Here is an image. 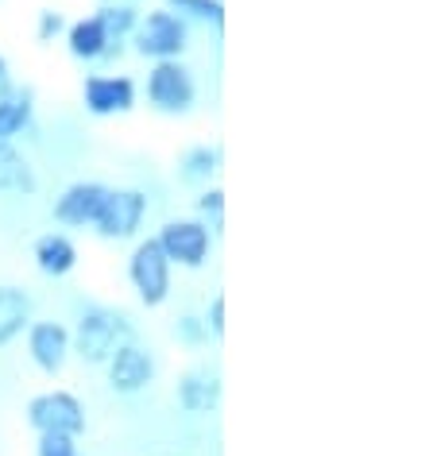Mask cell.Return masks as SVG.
Segmentation results:
<instances>
[{
  "instance_id": "ffe728a7",
  "label": "cell",
  "mask_w": 433,
  "mask_h": 456,
  "mask_svg": "<svg viewBox=\"0 0 433 456\" xmlns=\"http://www.w3.org/2000/svg\"><path fill=\"white\" fill-rule=\"evenodd\" d=\"M97 16L112 43H124L135 31V24H140V12H135L132 4H105V8H97Z\"/></svg>"
},
{
  "instance_id": "8fae6325",
  "label": "cell",
  "mask_w": 433,
  "mask_h": 456,
  "mask_svg": "<svg viewBox=\"0 0 433 456\" xmlns=\"http://www.w3.org/2000/svg\"><path fill=\"white\" fill-rule=\"evenodd\" d=\"M105 193H109L105 182H74L54 198V221L66 228H94Z\"/></svg>"
},
{
  "instance_id": "e0dca14e",
  "label": "cell",
  "mask_w": 433,
  "mask_h": 456,
  "mask_svg": "<svg viewBox=\"0 0 433 456\" xmlns=\"http://www.w3.org/2000/svg\"><path fill=\"white\" fill-rule=\"evenodd\" d=\"M36 190H39L36 167L16 151V143H0V193H24V198H31Z\"/></svg>"
},
{
  "instance_id": "cb8c5ba5",
  "label": "cell",
  "mask_w": 433,
  "mask_h": 456,
  "mask_svg": "<svg viewBox=\"0 0 433 456\" xmlns=\"http://www.w3.org/2000/svg\"><path fill=\"white\" fill-rule=\"evenodd\" d=\"M66 31V20H62V12H54V8H43L39 12V20H36V39L39 43H54Z\"/></svg>"
},
{
  "instance_id": "6da1fadb",
  "label": "cell",
  "mask_w": 433,
  "mask_h": 456,
  "mask_svg": "<svg viewBox=\"0 0 433 456\" xmlns=\"http://www.w3.org/2000/svg\"><path fill=\"white\" fill-rule=\"evenodd\" d=\"M124 340H132L128 317L120 310H112V305H89V310L78 317V329L70 333V356L97 368V363H105Z\"/></svg>"
},
{
  "instance_id": "30bf717a",
  "label": "cell",
  "mask_w": 433,
  "mask_h": 456,
  "mask_svg": "<svg viewBox=\"0 0 433 456\" xmlns=\"http://www.w3.org/2000/svg\"><path fill=\"white\" fill-rule=\"evenodd\" d=\"M24 337L28 356L43 375H59L70 363V329L62 322H31Z\"/></svg>"
},
{
  "instance_id": "277c9868",
  "label": "cell",
  "mask_w": 433,
  "mask_h": 456,
  "mask_svg": "<svg viewBox=\"0 0 433 456\" xmlns=\"http://www.w3.org/2000/svg\"><path fill=\"white\" fill-rule=\"evenodd\" d=\"M143 216H147V193L135 190V186H117L105 193L97 209V221H94V232L101 240H132L135 232L143 228Z\"/></svg>"
},
{
  "instance_id": "d4e9b609",
  "label": "cell",
  "mask_w": 433,
  "mask_h": 456,
  "mask_svg": "<svg viewBox=\"0 0 433 456\" xmlns=\"http://www.w3.org/2000/svg\"><path fill=\"white\" fill-rule=\"evenodd\" d=\"M205 329H209V337L221 340L225 337V294H213V302H209V310H205Z\"/></svg>"
},
{
  "instance_id": "2e32d148",
  "label": "cell",
  "mask_w": 433,
  "mask_h": 456,
  "mask_svg": "<svg viewBox=\"0 0 433 456\" xmlns=\"http://www.w3.org/2000/svg\"><path fill=\"white\" fill-rule=\"evenodd\" d=\"M109 31L105 24H101V16H82V20H74L70 28H66V47H70V54L78 62H97V59H105V51H109Z\"/></svg>"
},
{
  "instance_id": "8992f818",
  "label": "cell",
  "mask_w": 433,
  "mask_h": 456,
  "mask_svg": "<svg viewBox=\"0 0 433 456\" xmlns=\"http://www.w3.org/2000/svg\"><path fill=\"white\" fill-rule=\"evenodd\" d=\"M24 414L36 433H59V437H82L86 433V406L70 391H43L31 398Z\"/></svg>"
},
{
  "instance_id": "d6986e66",
  "label": "cell",
  "mask_w": 433,
  "mask_h": 456,
  "mask_svg": "<svg viewBox=\"0 0 433 456\" xmlns=\"http://www.w3.org/2000/svg\"><path fill=\"white\" fill-rule=\"evenodd\" d=\"M167 8L175 16L186 20V24L190 20H198V24H213V28L225 24V4L221 0H167Z\"/></svg>"
},
{
  "instance_id": "ba28073f",
  "label": "cell",
  "mask_w": 433,
  "mask_h": 456,
  "mask_svg": "<svg viewBox=\"0 0 433 456\" xmlns=\"http://www.w3.org/2000/svg\"><path fill=\"white\" fill-rule=\"evenodd\" d=\"M82 105L89 117H124L135 109V82L128 74H89L82 82Z\"/></svg>"
},
{
  "instance_id": "9a60e30c",
  "label": "cell",
  "mask_w": 433,
  "mask_h": 456,
  "mask_svg": "<svg viewBox=\"0 0 433 456\" xmlns=\"http://www.w3.org/2000/svg\"><path fill=\"white\" fill-rule=\"evenodd\" d=\"M36 117V89L31 86H12L0 94V143H12L20 132L31 128Z\"/></svg>"
},
{
  "instance_id": "7c38bea8",
  "label": "cell",
  "mask_w": 433,
  "mask_h": 456,
  "mask_svg": "<svg viewBox=\"0 0 433 456\" xmlns=\"http://www.w3.org/2000/svg\"><path fill=\"white\" fill-rule=\"evenodd\" d=\"M175 398L186 414H213L221 406V375L209 368H190L178 375Z\"/></svg>"
},
{
  "instance_id": "4fadbf2b",
  "label": "cell",
  "mask_w": 433,
  "mask_h": 456,
  "mask_svg": "<svg viewBox=\"0 0 433 456\" xmlns=\"http://www.w3.org/2000/svg\"><path fill=\"white\" fill-rule=\"evenodd\" d=\"M31 259H36L39 275L47 279H66L78 267V244L66 232H43L31 244Z\"/></svg>"
},
{
  "instance_id": "ac0fdd59",
  "label": "cell",
  "mask_w": 433,
  "mask_h": 456,
  "mask_svg": "<svg viewBox=\"0 0 433 456\" xmlns=\"http://www.w3.org/2000/svg\"><path fill=\"white\" fill-rule=\"evenodd\" d=\"M216 170H221V151L209 147V143H193L178 159V178L190 182V186H205Z\"/></svg>"
},
{
  "instance_id": "5bb4252c",
  "label": "cell",
  "mask_w": 433,
  "mask_h": 456,
  "mask_svg": "<svg viewBox=\"0 0 433 456\" xmlns=\"http://www.w3.org/2000/svg\"><path fill=\"white\" fill-rule=\"evenodd\" d=\"M31 325V298L16 282H0V348L20 340Z\"/></svg>"
},
{
  "instance_id": "44dd1931",
  "label": "cell",
  "mask_w": 433,
  "mask_h": 456,
  "mask_svg": "<svg viewBox=\"0 0 433 456\" xmlns=\"http://www.w3.org/2000/svg\"><path fill=\"white\" fill-rule=\"evenodd\" d=\"M175 337L182 345H205V340H209V329H205V322L198 314H182L175 322Z\"/></svg>"
},
{
  "instance_id": "7a4b0ae2",
  "label": "cell",
  "mask_w": 433,
  "mask_h": 456,
  "mask_svg": "<svg viewBox=\"0 0 433 456\" xmlns=\"http://www.w3.org/2000/svg\"><path fill=\"white\" fill-rule=\"evenodd\" d=\"M135 43V54L151 62H167V59H182V51L190 47V24L182 16H175L170 8L140 16V24L128 36Z\"/></svg>"
},
{
  "instance_id": "7402d4cb",
  "label": "cell",
  "mask_w": 433,
  "mask_h": 456,
  "mask_svg": "<svg viewBox=\"0 0 433 456\" xmlns=\"http://www.w3.org/2000/svg\"><path fill=\"white\" fill-rule=\"evenodd\" d=\"M36 456H82V452H78V437H59V433H39Z\"/></svg>"
},
{
  "instance_id": "52a82bcc",
  "label": "cell",
  "mask_w": 433,
  "mask_h": 456,
  "mask_svg": "<svg viewBox=\"0 0 433 456\" xmlns=\"http://www.w3.org/2000/svg\"><path fill=\"white\" fill-rule=\"evenodd\" d=\"M155 240H159V248H163V256L170 259V267H190V271L205 267L209 248H213L209 224L190 221V216H182V221H167L163 228H159Z\"/></svg>"
},
{
  "instance_id": "5b68a950",
  "label": "cell",
  "mask_w": 433,
  "mask_h": 456,
  "mask_svg": "<svg viewBox=\"0 0 433 456\" xmlns=\"http://www.w3.org/2000/svg\"><path fill=\"white\" fill-rule=\"evenodd\" d=\"M170 271L175 267H170V259L163 256L155 236L135 244V252L128 256V282L147 310H155V305H163L170 298Z\"/></svg>"
},
{
  "instance_id": "603a6c76",
  "label": "cell",
  "mask_w": 433,
  "mask_h": 456,
  "mask_svg": "<svg viewBox=\"0 0 433 456\" xmlns=\"http://www.w3.org/2000/svg\"><path fill=\"white\" fill-rule=\"evenodd\" d=\"M198 213H201V221H213V224H221V216H225V190H201L198 193Z\"/></svg>"
},
{
  "instance_id": "9c48e42d",
  "label": "cell",
  "mask_w": 433,
  "mask_h": 456,
  "mask_svg": "<svg viewBox=\"0 0 433 456\" xmlns=\"http://www.w3.org/2000/svg\"><path fill=\"white\" fill-rule=\"evenodd\" d=\"M105 368H109V387L117 395H140V391H147V387L155 383L151 352L140 348L135 340H124V345H117V352L105 360Z\"/></svg>"
},
{
  "instance_id": "3957f363",
  "label": "cell",
  "mask_w": 433,
  "mask_h": 456,
  "mask_svg": "<svg viewBox=\"0 0 433 456\" xmlns=\"http://www.w3.org/2000/svg\"><path fill=\"white\" fill-rule=\"evenodd\" d=\"M147 101L167 112V117H182V112L193 109L198 101V82H193L190 66L182 59H167V62H155L147 70Z\"/></svg>"
}]
</instances>
